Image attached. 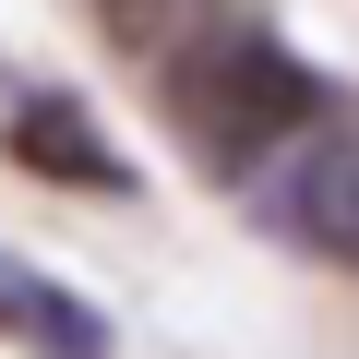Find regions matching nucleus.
Wrapping results in <instances>:
<instances>
[{
	"mask_svg": "<svg viewBox=\"0 0 359 359\" xmlns=\"http://www.w3.org/2000/svg\"><path fill=\"white\" fill-rule=\"evenodd\" d=\"M156 72V120H168V144H180V168L192 180H216V192H252V180L323 120V72L287 48V36H264V25H192L180 48H156L144 60Z\"/></svg>",
	"mask_w": 359,
	"mask_h": 359,
	"instance_id": "1",
	"label": "nucleus"
},
{
	"mask_svg": "<svg viewBox=\"0 0 359 359\" xmlns=\"http://www.w3.org/2000/svg\"><path fill=\"white\" fill-rule=\"evenodd\" d=\"M264 228L323 252V264H359V132H299L276 168H264Z\"/></svg>",
	"mask_w": 359,
	"mask_h": 359,
	"instance_id": "2",
	"label": "nucleus"
},
{
	"mask_svg": "<svg viewBox=\"0 0 359 359\" xmlns=\"http://www.w3.org/2000/svg\"><path fill=\"white\" fill-rule=\"evenodd\" d=\"M0 156H13L25 180H48V192H132V156L96 132V108L84 96H60V84H25L13 108H0Z\"/></svg>",
	"mask_w": 359,
	"mask_h": 359,
	"instance_id": "3",
	"label": "nucleus"
},
{
	"mask_svg": "<svg viewBox=\"0 0 359 359\" xmlns=\"http://www.w3.org/2000/svg\"><path fill=\"white\" fill-rule=\"evenodd\" d=\"M0 335H25L36 359H120L108 323H96L72 287H48L36 264H13V252H0Z\"/></svg>",
	"mask_w": 359,
	"mask_h": 359,
	"instance_id": "4",
	"label": "nucleus"
},
{
	"mask_svg": "<svg viewBox=\"0 0 359 359\" xmlns=\"http://www.w3.org/2000/svg\"><path fill=\"white\" fill-rule=\"evenodd\" d=\"M96 25H108L120 60H156V48L192 36V25H216V0H96Z\"/></svg>",
	"mask_w": 359,
	"mask_h": 359,
	"instance_id": "5",
	"label": "nucleus"
}]
</instances>
